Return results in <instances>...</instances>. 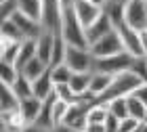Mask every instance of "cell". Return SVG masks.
Here are the masks:
<instances>
[{"instance_id":"cell-1","label":"cell","mask_w":147,"mask_h":132,"mask_svg":"<svg viewBox=\"0 0 147 132\" xmlns=\"http://www.w3.org/2000/svg\"><path fill=\"white\" fill-rule=\"evenodd\" d=\"M141 84H143V80H141V78H137L132 71H124V74H120V76H113L109 88L105 90L101 96H97V103L99 105H109L111 101H116V98L132 96L139 90Z\"/></svg>"},{"instance_id":"cell-2","label":"cell","mask_w":147,"mask_h":132,"mask_svg":"<svg viewBox=\"0 0 147 132\" xmlns=\"http://www.w3.org/2000/svg\"><path fill=\"white\" fill-rule=\"evenodd\" d=\"M61 36L67 42V46H78V48H88V40H86V29L82 27L80 19L76 15V9L65 6L61 15Z\"/></svg>"},{"instance_id":"cell-3","label":"cell","mask_w":147,"mask_h":132,"mask_svg":"<svg viewBox=\"0 0 147 132\" xmlns=\"http://www.w3.org/2000/svg\"><path fill=\"white\" fill-rule=\"evenodd\" d=\"M135 61V57L128 52H118L113 57H105V59H95L92 63V71L99 74H107V76H120L124 71H130V65Z\"/></svg>"},{"instance_id":"cell-4","label":"cell","mask_w":147,"mask_h":132,"mask_svg":"<svg viewBox=\"0 0 147 132\" xmlns=\"http://www.w3.org/2000/svg\"><path fill=\"white\" fill-rule=\"evenodd\" d=\"M88 50H90V55L95 59H105V57L118 55V52H124V44H122V40H120L118 31L111 29L107 36H103L101 40H97L95 44H90Z\"/></svg>"},{"instance_id":"cell-5","label":"cell","mask_w":147,"mask_h":132,"mask_svg":"<svg viewBox=\"0 0 147 132\" xmlns=\"http://www.w3.org/2000/svg\"><path fill=\"white\" fill-rule=\"evenodd\" d=\"M61 0H42V27L51 34H61Z\"/></svg>"},{"instance_id":"cell-6","label":"cell","mask_w":147,"mask_h":132,"mask_svg":"<svg viewBox=\"0 0 147 132\" xmlns=\"http://www.w3.org/2000/svg\"><path fill=\"white\" fill-rule=\"evenodd\" d=\"M65 63L69 65V69L74 71V74H80V71H92L95 57L90 55L88 48L67 46V52H65Z\"/></svg>"},{"instance_id":"cell-7","label":"cell","mask_w":147,"mask_h":132,"mask_svg":"<svg viewBox=\"0 0 147 132\" xmlns=\"http://www.w3.org/2000/svg\"><path fill=\"white\" fill-rule=\"evenodd\" d=\"M124 19L132 29H147V0H130L124 6Z\"/></svg>"},{"instance_id":"cell-8","label":"cell","mask_w":147,"mask_h":132,"mask_svg":"<svg viewBox=\"0 0 147 132\" xmlns=\"http://www.w3.org/2000/svg\"><path fill=\"white\" fill-rule=\"evenodd\" d=\"M113 29L118 31L120 40H122V44H124V50L128 52V55H132V57H145L143 46H141V42H139V31L137 29H132L126 21L116 25Z\"/></svg>"},{"instance_id":"cell-9","label":"cell","mask_w":147,"mask_h":132,"mask_svg":"<svg viewBox=\"0 0 147 132\" xmlns=\"http://www.w3.org/2000/svg\"><path fill=\"white\" fill-rule=\"evenodd\" d=\"M13 21H15V25L21 29L23 40H38V38L44 34L42 23H40V21H34V19H30V17H25L23 13H19V11L13 15Z\"/></svg>"},{"instance_id":"cell-10","label":"cell","mask_w":147,"mask_h":132,"mask_svg":"<svg viewBox=\"0 0 147 132\" xmlns=\"http://www.w3.org/2000/svg\"><path fill=\"white\" fill-rule=\"evenodd\" d=\"M92 107V105L80 101L76 105H71L67 115H65L63 124L65 126H71V128H78V130H86V124H88V109Z\"/></svg>"},{"instance_id":"cell-11","label":"cell","mask_w":147,"mask_h":132,"mask_svg":"<svg viewBox=\"0 0 147 132\" xmlns=\"http://www.w3.org/2000/svg\"><path fill=\"white\" fill-rule=\"evenodd\" d=\"M74 9H76V15H78V19H80V23H82L84 29H88L90 25L103 15V9H101V6L90 4V2H84V0H76Z\"/></svg>"},{"instance_id":"cell-12","label":"cell","mask_w":147,"mask_h":132,"mask_svg":"<svg viewBox=\"0 0 147 132\" xmlns=\"http://www.w3.org/2000/svg\"><path fill=\"white\" fill-rule=\"evenodd\" d=\"M19 107H21V98L13 92L11 86L0 84V113H2V117L17 113Z\"/></svg>"},{"instance_id":"cell-13","label":"cell","mask_w":147,"mask_h":132,"mask_svg":"<svg viewBox=\"0 0 147 132\" xmlns=\"http://www.w3.org/2000/svg\"><path fill=\"white\" fill-rule=\"evenodd\" d=\"M23 40H9V38H0V63H11L17 65L19 52H21Z\"/></svg>"},{"instance_id":"cell-14","label":"cell","mask_w":147,"mask_h":132,"mask_svg":"<svg viewBox=\"0 0 147 132\" xmlns=\"http://www.w3.org/2000/svg\"><path fill=\"white\" fill-rule=\"evenodd\" d=\"M111 29H113V25H111V21H109V17L103 13V15L99 17L88 29H86V40H88V46L95 44L97 40H101L103 36H107Z\"/></svg>"},{"instance_id":"cell-15","label":"cell","mask_w":147,"mask_h":132,"mask_svg":"<svg viewBox=\"0 0 147 132\" xmlns=\"http://www.w3.org/2000/svg\"><path fill=\"white\" fill-rule=\"evenodd\" d=\"M32 86H34V96L40 98V101H46V98L55 92V82H53V78H51V67H49L46 74H42L38 80L32 82Z\"/></svg>"},{"instance_id":"cell-16","label":"cell","mask_w":147,"mask_h":132,"mask_svg":"<svg viewBox=\"0 0 147 132\" xmlns=\"http://www.w3.org/2000/svg\"><path fill=\"white\" fill-rule=\"evenodd\" d=\"M40 109H42V101L36 96H30V98H23L21 101V107H19V113L25 120V124H34L40 115Z\"/></svg>"},{"instance_id":"cell-17","label":"cell","mask_w":147,"mask_h":132,"mask_svg":"<svg viewBox=\"0 0 147 132\" xmlns=\"http://www.w3.org/2000/svg\"><path fill=\"white\" fill-rule=\"evenodd\" d=\"M55 38L57 34H51V31H44L42 36L38 38V59L44 61L46 65H51V59H53V48H55Z\"/></svg>"},{"instance_id":"cell-18","label":"cell","mask_w":147,"mask_h":132,"mask_svg":"<svg viewBox=\"0 0 147 132\" xmlns=\"http://www.w3.org/2000/svg\"><path fill=\"white\" fill-rule=\"evenodd\" d=\"M17 9L25 17L42 23V0H17Z\"/></svg>"},{"instance_id":"cell-19","label":"cell","mask_w":147,"mask_h":132,"mask_svg":"<svg viewBox=\"0 0 147 132\" xmlns=\"http://www.w3.org/2000/svg\"><path fill=\"white\" fill-rule=\"evenodd\" d=\"M34 57H38V42H36V40H23L21 52H19V59H17V65H15V67L19 69V74H21V69H23Z\"/></svg>"},{"instance_id":"cell-20","label":"cell","mask_w":147,"mask_h":132,"mask_svg":"<svg viewBox=\"0 0 147 132\" xmlns=\"http://www.w3.org/2000/svg\"><path fill=\"white\" fill-rule=\"evenodd\" d=\"M90 78H92V71H80V74H74L71 80H69L71 90L82 96L84 92L90 90Z\"/></svg>"},{"instance_id":"cell-21","label":"cell","mask_w":147,"mask_h":132,"mask_svg":"<svg viewBox=\"0 0 147 132\" xmlns=\"http://www.w3.org/2000/svg\"><path fill=\"white\" fill-rule=\"evenodd\" d=\"M46 71H49V65H46L44 61H40L38 57H34V59H32V61L21 69V76H25L30 82H34V80H38L42 74H46Z\"/></svg>"},{"instance_id":"cell-22","label":"cell","mask_w":147,"mask_h":132,"mask_svg":"<svg viewBox=\"0 0 147 132\" xmlns=\"http://www.w3.org/2000/svg\"><path fill=\"white\" fill-rule=\"evenodd\" d=\"M111 80H113V76L99 74V71H92V78H90V92H92L95 96H101L103 92L109 88Z\"/></svg>"},{"instance_id":"cell-23","label":"cell","mask_w":147,"mask_h":132,"mask_svg":"<svg viewBox=\"0 0 147 132\" xmlns=\"http://www.w3.org/2000/svg\"><path fill=\"white\" fill-rule=\"evenodd\" d=\"M126 103H128V115L135 117V120H139V122H145L147 105L141 101V98H137L135 94H132V96H126Z\"/></svg>"},{"instance_id":"cell-24","label":"cell","mask_w":147,"mask_h":132,"mask_svg":"<svg viewBox=\"0 0 147 132\" xmlns=\"http://www.w3.org/2000/svg\"><path fill=\"white\" fill-rule=\"evenodd\" d=\"M11 88H13V92H15L21 101H23V98L34 96V86H32V82H30L25 76H21V74H19V78L15 80V84H13Z\"/></svg>"},{"instance_id":"cell-25","label":"cell","mask_w":147,"mask_h":132,"mask_svg":"<svg viewBox=\"0 0 147 132\" xmlns=\"http://www.w3.org/2000/svg\"><path fill=\"white\" fill-rule=\"evenodd\" d=\"M103 13L109 17V21H111L113 27L126 21V19H124V6L122 4H116V2H109V0H107V4L103 6Z\"/></svg>"},{"instance_id":"cell-26","label":"cell","mask_w":147,"mask_h":132,"mask_svg":"<svg viewBox=\"0 0 147 132\" xmlns=\"http://www.w3.org/2000/svg\"><path fill=\"white\" fill-rule=\"evenodd\" d=\"M71 76H74V71L69 69L67 63H61V65L51 67V78H53V82H55V86L57 84H69Z\"/></svg>"},{"instance_id":"cell-27","label":"cell","mask_w":147,"mask_h":132,"mask_svg":"<svg viewBox=\"0 0 147 132\" xmlns=\"http://www.w3.org/2000/svg\"><path fill=\"white\" fill-rule=\"evenodd\" d=\"M55 94H57L59 101H63L67 105H76V103H80V98H82L80 94H76V92L71 90L69 84H57L55 86Z\"/></svg>"},{"instance_id":"cell-28","label":"cell","mask_w":147,"mask_h":132,"mask_svg":"<svg viewBox=\"0 0 147 132\" xmlns=\"http://www.w3.org/2000/svg\"><path fill=\"white\" fill-rule=\"evenodd\" d=\"M107 117H109L107 105L95 103V105L88 109V124H105V122H107Z\"/></svg>"},{"instance_id":"cell-29","label":"cell","mask_w":147,"mask_h":132,"mask_svg":"<svg viewBox=\"0 0 147 132\" xmlns=\"http://www.w3.org/2000/svg\"><path fill=\"white\" fill-rule=\"evenodd\" d=\"M0 38H9V40H23L21 29L15 25L13 19H6V21L0 23Z\"/></svg>"},{"instance_id":"cell-30","label":"cell","mask_w":147,"mask_h":132,"mask_svg":"<svg viewBox=\"0 0 147 132\" xmlns=\"http://www.w3.org/2000/svg\"><path fill=\"white\" fill-rule=\"evenodd\" d=\"M19 78V69L11 63H0V84H6V86H13L15 80Z\"/></svg>"},{"instance_id":"cell-31","label":"cell","mask_w":147,"mask_h":132,"mask_svg":"<svg viewBox=\"0 0 147 132\" xmlns=\"http://www.w3.org/2000/svg\"><path fill=\"white\" fill-rule=\"evenodd\" d=\"M107 109H109V113L113 117H118L120 122L126 120V117H130L128 115V103H126V98H116V101H111L107 105Z\"/></svg>"},{"instance_id":"cell-32","label":"cell","mask_w":147,"mask_h":132,"mask_svg":"<svg viewBox=\"0 0 147 132\" xmlns=\"http://www.w3.org/2000/svg\"><path fill=\"white\" fill-rule=\"evenodd\" d=\"M130 71L137 78H141L143 82H147V55L145 57H135V61L130 65Z\"/></svg>"},{"instance_id":"cell-33","label":"cell","mask_w":147,"mask_h":132,"mask_svg":"<svg viewBox=\"0 0 147 132\" xmlns=\"http://www.w3.org/2000/svg\"><path fill=\"white\" fill-rule=\"evenodd\" d=\"M69 107H71V105L63 103V101H57V103H55V107H53V124H55V126L63 124V120H65V115H67Z\"/></svg>"},{"instance_id":"cell-34","label":"cell","mask_w":147,"mask_h":132,"mask_svg":"<svg viewBox=\"0 0 147 132\" xmlns=\"http://www.w3.org/2000/svg\"><path fill=\"white\" fill-rule=\"evenodd\" d=\"M19 9H17V0H0V17H2V21L6 19H13Z\"/></svg>"},{"instance_id":"cell-35","label":"cell","mask_w":147,"mask_h":132,"mask_svg":"<svg viewBox=\"0 0 147 132\" xmlns=\"http://www.w3.org/2000/svg\"><path fill=\"white\" fill-rule=\"evenodd\" d=\"M139 126H141L139 120H135V117H126V120L120 122V130L118 132H137Z\"/></svg>"},{"instance_id":"cell-36","label":"cell","mask_w":147,"mask_h":132,"mask_svg":"<svg viewBox=\"0 0 147 132\" xmlns=\"http://www.w3.org/2000/svg\"><path fill=\"white\" fill-rule=\"evenodd\" d=\"M118 130H120V120L109 113L107 122H105V132H118Z\"/></svg>"},{"instance_id":"cell-37","label":"cell","mask_w":147,"mask_h":132,"mask_svg":"<svg viewBox=\"0 0 147 132\" xmlns=\"http://www.w3.org/2000/svg\"><path fill=\"white\" fill-rule=\"evenodd\" d=\"M21 132H53V128H44V126H38V124H28Z\"/></svg>"},{"instance_id":"cell-38","label":"cell","mask_w":147,"mask_h":132,"mask_svg":"<svg viewBox=\"0 0 147 132\" xmlns=\"http://www.w3.org/2000/svg\"><path fill=\"white\" fill-rule=\"evenodd\" d=\"M135 96H137V98H141V101L147 105V82H143L141 86H139V90L135 92Z\"/></svg>"},{"instance_id":"cell-39","label":"cell","mask_w":147,"mask_h":132,"mask_svg":"<svg viewBox=\"0 0 147 132\" xmlns=\"http://www.w3.org/2000/svg\"><path fill=\"white\" fill-rule=\"evenodd\" d=\"M53 132H86V130H78V128L65 126V124H59V126H55V128H53Z\"/></svg>"},{"instance_id":"cell-40","label":"cell","mask_w":147,"mask_h":132,"mask_svg":"<svg viewBox=\"0 0 147 132\" xmlns=\"http://www.w3.org/2000/svg\"><path fill=\"white\" fill-rule=\"evenodd\" d=\"M86 132H105V124H86Z\"/></svg>"},{"instance_id":"cell-41","label":"cell","mask_w":147,"mask_h":132,"mask_svg":"<svg viewBox=\"0 0 147 132\" xmlns=\"http://www.w3.org/2000/svg\"><path fill=\"white\" fill-rule=\"evenodd\" d=\"M139 42H141V46H143V52L147 55V29L139 31Z\"/></svg>"},{"instance_id":"cell-42","label":"cell","mask_w":147,"mask_h":132,"mask_svg":"<svg viewBox=\"0 0 147 132\" xmlns=\"http://www.w3.org/2000/svg\"><path fill=\"white\" fill-rule=\"evenodd\" d=\"M0 132H21V130H15V128L6 126V124H2V130H0Z\"/></svg>"},{"instance_id":"cell-43","label":"cell","mask_w":147,"mask_h":132,"mask_svg":"<svg viewBox=\"0 0 147 132\" xmlns=\"http://www.w3.org/2000/svg\"><path fill=\"white\" fill-rule=\"evenodd\" d=\"M109 2H116V4H122V6H126L130 2V0H109Z\"/></svg>"},{"instance_id":"cell-44","label":"cell","mask_w":147,"mask_h":132,"mask_svg":"<svg viewBox=\"0 0 147 132\" xmlns=\"http://www.w3.org/2000/svg\"><path fill=\"white\" fill-rule=\"evenodd\" d=\"M139 132H147V122H141V126H139Z\"/></svg>"},{"instance_id":"cell-45","label":"cell","mask_w":147,"mask_h":132,"mask_svg":"<svg viewBox=\"0 0 147 132\" xmlns=\"http://www.w3.org/2000/svg\"><path fill=\"white\" fill-rule=\"evenodd\" d=\"M145 122H147V117H145Z\"/></svg>"}]
</instances>
